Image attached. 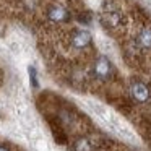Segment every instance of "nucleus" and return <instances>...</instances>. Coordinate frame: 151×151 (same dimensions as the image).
<instances>
[{"label":"nucleus","mask_w":151,"mask_h":151,"mask_svg":"<svg viewBox=\"0 0 151 151\" xmlns=\"http://www.w3.org/2000/svg\"><path fill=\"white\" fill-rule=\"evenodd\" d=\"M93 73H94V76L98 80H101V81H107V80H111L112 73H114L112 62L106 55L96 57L94 63H93Z\"/></svg>","instance_id":"f257e3e1"},{"label":"nucleus","mask_w":151,"mask_h":151,"mask_svg":"<svg viewBox=\"0 0 151 151\" xmlns=\"http://www.w3.org/2000/svg\"><path fill=\"white\" fill-rule=\"evenodd\" d=\"M130 96L133 98V101L143 104V102L150 101L151 93H150V88H148L146 83L135 80V81H132V85H130Z\"/></svg>","instance_id":"f03ea898"},{"label":"nucleus","mask_w":151,"mask_h":151,"mask_svg":"<svg viewBox=\"0 0 151 151\" xmlns=\"http://www.w3.org/2000/svg\"><path fill=\"white\" fill-rule=\"evenodd\" d=\"M70 39H72V46L75 47V49H78V50L89 47V46H91V42H93L91 33L86 31V29H75Z\"/></svg>","instance_id":"7ed1b4c3"},{"label":"nucleus","mask_w":151,"mask_h":151,"mask_svg":"<svg viewBox=\"0 0 151 151\" xmlns=\"http://www.w3.org/2000/svg\"><path fill=\"white\" fill-rule=\"evenodd\" d=\"M46 15L54 23H67V21H70V12L62 5H50L47 8Z\"/></svg>","instance_id":"20e7f679"},{"label":"nucleus","mask_w":151,"mask_h":151,"mask_svg":"<svg viewBox=\"0 0 151 151\" xmlns=\"http://www.w3.org/2000/svg\"><path fill=\"white\" fill-rule=\"evenodd\" d=\"M101 23L106 28H115L120 23V13L119 12H104L101 17Z\"/></svg>","instance_id":"39448f33"},{"label":"nucleus","mask_w":151,"mask_h":151,"mask_svg":"<svg viewBox=\"0 0 151 151\" xmlns=\"http://www.w3.org/2000/svg\"><path fill=\"white\" fill-rule=\"evenodd\" d=\"M137 44L141 47V49H151V29L146 28L143 29L137 37Z\"/></svg>","instance_id":"423d86ee"},{"label":"nucleus","mask_w":151,"mask_h":151,"mask_svg":"<svg viewBox=\"0 0 151 151\" xmlns=\"http://www.w3.org/2000/svg\"><path fill=\"white\" fill-rule=\"evenodd\" d=\"M73 150L75 151H93V143L88 140V138H78L73 145Z\"/></svg>","instance_id":"0eeeda50"},{"label":"nucleus","mask_w":151,"mask_h":151,"mask_svg":"<svg viewBox=\"0 0 151 151\" xmlns=\"http://www.w3.org/2000/svg\"><path fill=\"white\" fill-rule=\"evenodd\" d=\"M80 21H81L83 24H85V23H91V13H89V12H85V13L80 17Z\"/></svg>","instance_id":"6e6552de"},{"label":"nucleus","mask_w":151,"mask_h":151,"mask_svg":"<svg viewBox=\"0 0 151 151\" xmlns=\"http://www.w3.org/2000/svg\"><path fill=\"white\" fill-rule=\"evenodd\" d=\"M29 75H31V83H33V86H37V80H36V70H34V68H29Z\"/></svg>","instance_id":"1a4fd4ad"},{"label":"nucleus","mask_w":151,"mask_h":151,"mask_svg":"<svg viewBox=\"0 0 151 151\" xmlns=\"http://www.w3.org/2000/svg\"><path fill=\"white\" fill-rule=\"evenodd\" d=\"M0 151H10V148H7L5 145H0Z\"/></svg>","instance_id":"9d476101"}]
</instances>
